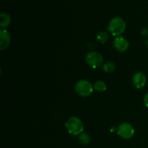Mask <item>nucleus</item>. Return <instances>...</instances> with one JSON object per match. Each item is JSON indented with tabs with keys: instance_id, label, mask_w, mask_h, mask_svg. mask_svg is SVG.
<instances>
[{
	"instance_id": "12",
	"label": "nucleus",
	"mask_w": 148,
	"mask_h": 148,
	"mask_svg": "<svg viewBox=\"0 0 148 148\" xmlns=\"http://www.w3.org/2000/svg\"><path fill=\"white\" fill-rule=\"evenodd\" d=\"M90 141V137L86 133L82 132L79 135V142L82 145H88Z\"/></svg>"
},
{
	"instance_id": "11",
	"label": "nucleus",
	"mask_w": 148,
	"mask_h": 148,
	"mask_svg": "<svg viewBox=\"0 0 148 148\" xmlns=\"http://www.w3.org/2000/svg\"><path fill=\"white\" fill-rule=\"evenodd\" d=\"M103 69L107 73H111L116 69V66L113 62H106L103 66Z\"/></svg>"
},
{
	"instance_id": "14",
	"label": "nucleus",
	"mask_w": 148,
	"mask_h": 148,
	"mask_svg": "<svg viewBox=\"0 0 148 148\" xmlns=\"http://www.w3.org/2000/svg\"><path fill=\"white\" fill-rule=\"evenodd\" d=\"M144 103H145V104L146 106H147L148 108V92H147V93L145 95V96H144Z\"/></svg>"
},
{
	"instance_id": "7",
	"label": "nucleus",
	"mask_w": 148,
	"mask_h": 148,
	"mask_svg": "<svg viewBox=\"0 0 148 148\" xmlns=\"http://www.w3.org/2000/svg\"><path fill=\"white\" fill-rule=\"evenodd\" d=\"M132 82L134 86L137 88V89H141V88H144L145 85H146V82H147V78L146 76L141 72H137L135 75L133 76Z\"/></svg>"
},
{
	"instance_id": "3",
	"label": "nucleus",
	"mask_w": 148,
	"mask_h": 148,
	"mask_svg": "<svg viewBox=\"0 0 148 148\" xmlns=\"http://www.w3.org/2000/svg\"><path fill=\"white\" fill-rule=\"evenodd\" d=\"M93 86L86 79L79 80L75 85V91L82 97H88L93 92Z\"/></svg>"
},
{
	"instance_id": "16",
	"label": "nucleus",
	"mask_w": 148,
	"mask_h": 148,
	"mask_svg": "<svg viewBox=\"0 0 148 148\" xmlns=\"http://www.w3.org/2000/svg\"><path fill=\"white\" fill-rule=\"evenodd\" d=\"M147 49H148V39H147Z\"/></svg>"
},
{
	"instance_id": "8",
	"label": "nucleus",
	"mask_w": 148,
	"mask_h": 148,
	"mask_svg": "<svg viewBox=\"0 0 148 148\" xmlns=\"http://www.w3.org/2000/svg\"><path fill=\"white\" fill-rule=\"evenodd\" d=\"M10 43V36L8 32L4 29L0 30V49H6Z\"/></svg>"
},
{
	"instance_id": "9",
	"label": "nucleus",
	"mask_w": 148,
	"mask_h": 148,
	"mask_svg": "<svg viewBox=\"0 0 148 148\" xmlns=\"http://www.w3.org/2000/svg\"><path fill=\"white\" fill-rule=\"evenodd\" d=\"M11 18L8 14L5 12H2L0 14V27L1 28L7 27L10 24Z\"/></svg>"
},
{
	"instance_id": "10",
	"label": "nucleus",
	"mask_w": 148,
	"mask_h": 148,
	"mask_svg": "<svg viewBox=\"0 0 148 148\" xmlns=\"http://www.w3.org/2000/svg\"><path fill=\"white\" fill-rule=\"evenodd\" d=\"M93 88L98 92H104L106 90V85L103 81L101 80L96 81L93 85Z\"/></svg>"
},
{
	"instance_id": "13",
	"label": "nucleus",
	"mask_w": 148,
	"mask_h": 148,
	"mask_svg": "<svg viewBox=\"0 0 148 148\" xmlns=\"http://www.w3.org/2000/svg\"><path fill=\"white\" fill-rule=\"evenodd\" d=\"M108 37H109V36H108V33H107L106 32L103 31L98 33V36H97V39H98V41L101 42V43H105L108 40Z\"/></svg>"
},
{
	"instance_id": "4",
	"label": "nucleus",
	"mask_w": 148,
	"mask_h": 148,
	"mask_svg": "<svg viewBox=\"0 0 148 148\" xmlns=\"http://www.w3.org/2000/svg\"><path fill=\"white\" fill-rule=\"evenodd\" d=\"M85 60H86L88 64L94 69H96V68L101 66L103 62L102 55L96 51L89 52L86 55Z\"/></svg>"
},
{
	"instance_id": "6",
	"label": "nucleus",
	"mask_w": 148,
	"mask_h": 148,
	"mask_svg": "<svg viewBox=\"0 0 148 148\" xmlns=\"http://www.w3.org/2000/svg\"><path fill=\"white\" fill-rule=\"evenodd\" d=\"M114 49L119 52H124L128 49L130 43L127 39L123 36H118L116 38L113 42Z\"/></svg>"
},
{
	"instance_id": "2",
	"label": "nucleus",
	"mask_w": 148,
	"mask_h": 148,
	"mask_svg": "<svg viewBox=\"0 0 148 148\" xmlns=\"http://www.w3.org/2000/svg\"><path fill=\"white\" fill-rule=\"evenodd\" d=\"M125 22L119 17H116L111 19L108 24V30L114 36H121V35L125 31Z\"/></svg>"
},
{
	"instance_id": "1",
	"label": "nucleus",
	"mask_w": 148,
	"mask_h": 148,
	"mask_svg": "<svg viewBox=\"0 0 148 148\" xmlns=\"http://www.w3.org/2000/svg\"><path fill=\"white\" fill-rule=\"evenodd\" d=\"M65 127H66L68 132L73 136L79 135L83 132V124H82V121L77 117H69L65 123Z\"/></svg>"
},
{
	"instance_id": "15",
	"label": "nucleus",
	"mask_w": 148,
	"mask_h": 148,
	"mask_svg": "<svg viewBox=\"0 0 148 148\" xmlns=\"http://www.w3.org/2000/svg\"><path fill=\"white\" fill-rule=\"evenodd\" d=\"M143 31H145L144 33H142V34L143 35V36H147L148 35V29L147 27H145V28L143 29Z\"/></svg>"
},
{
	"instance_id": "5",
	"label": "nucleus",
	"mask_w": 148,
	"mask_h": 148,
	"mask_svg": "<svg viewBox=\"0 0 148 148\" xmlns=\"http://www.w3.org/2000/svg\"><path fill=\"white\" fill-rule=\"evenodd\" d=\"M117 134L121 138L129 140L134 136V129L129 123H122L119 126L118 130H117Z\"/></svg>"
}]
</instances>
